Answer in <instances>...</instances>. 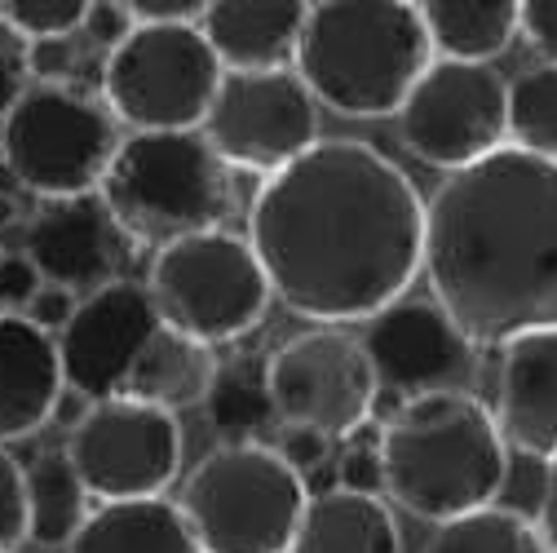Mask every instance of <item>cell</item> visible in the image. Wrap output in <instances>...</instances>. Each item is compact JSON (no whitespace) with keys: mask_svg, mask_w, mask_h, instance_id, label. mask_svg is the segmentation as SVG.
I'll return each mask as SVG.
<instances>
[{"mask_svg":"<svg viewBox=\"0 0 557 553\" xmlns=\"http://www.w3.org/2000/svg\"><path fill=\"white\" fill-rule=\"evenodd\" d=\"M213 377H218V355L208 351V345L160 323L147 336L143 351H137V359L128 364L120 398L147 403V407H160L169 417H177L182 407L203 403Z\"/></svg>","mask_w":557,"mask_h":553,"instance_id":"obj_20","label":"cell"},{"mask_svg":"<svg viewBox=\"0 0 557 553\" xmlns=\"http://www.w3.org/2000/svg\"><path fill=\"white\" fill-rule=\"evenodd\" d=\"M147 297L164 328L222 345L248 336L270 310V284L248 248L231 231H203L156 253Z\"/></svg>","mask_w":557,"mask_h":553,"instance_id":"obj_7","label":"cell"},{"mask_svg":"<svg viewBox=\"0 0 557 553\" xmlns=\"http://www.w3.org/2000/svg\"><path fill=\"white\" fill-rule=\"evenodd\" d=\"M160 328V315L147 297V284L115 280L76 302L72 319L58 332V368L62 385L81 398H120L124 372Z\"/></svg>","mask_w":557,"mask_h":553,"instance_id":"obj_15","label":"cell"},{"mask_svg":"<svg viewBox=\"0 0 557 553\" xmlns=\"http://www.w3.org/2000/svg\"><path fill=\"white\" fill-rule=\"evenodd\" d=\"M297 81L314 102L350 120L398 115L411 85L434 62L425 23L403 0H323L306 10Z\"/></svg>","mask_w":557,"mask_h":553,"instance_id":"obj_4","label":"cell"},{"mask_svg":"<svg viewBox=\"0 0 557 553\" xmlns=\"http://www.w3.org/2000/svg\"><path fill=\"white\" fill-rule=\"evenodd\" d=\"M274 452H278V460H284L288 469H297V474L306 478L310 469H323V465H327L332 439L310 434V430H284V426H278V443H274Z\"/></svg>","mask_w":557,"mask_h":553,"instance_id":"obj_33","label":"cell"},{"mask_svg":"<svg viewBox=\"0 0 557 553\" xmlns=\"http://www.w3.org/2000/svg\"><path fill=\"white\" fill-rule=\"evenodd\" d=\"M208 421L226 443H257L261 430L274 426V407L265 390V359H226L203 394Z\"/></svg>","mask_w":557,"mask_h":553,"instance_id":"obj_25","label":"cell"},{"mask_svg":"<svg viewBox=\"0 0 557 553\" xmlns=\"http://www.w3.org/2000/svg\"><path fill=\"white\" fill-rule=\"evenodd\" d=\"M274 426L323 439H355L376 411V377L359 336L314 328L284 341L265 359Z\"/></svg>","mask_w":557,"mask_h":553,"instance_id":"obj_10","label":"cell"},{"mask_svg":"<svg viewBox=\"0 0 557 553\" xmlns=\"http://www.w3.org/2000/svg\"><path fill=\"white\" fill-rule=\"evenodd\" d=\"M359 345L376 377V398H394L398 407L430 394L478 390V372H482L478 345L434 302L398 297L394 306L368 319Z\"/></svg>","mask_w":557,"mask_h":553,"instance_id":"obj_14","label":"cell"},{"mask_svg":"<svg viewBox=\"0 0 557 553\" xmlns=\"http://www.w3.org/2000/svg\"><path fill=\"white\" fill-rule=\"evenodd\" d=\"M518 32L557 66V0H527V5H518Z\"/></svg>","mask_w":557,"mask_h":553,"instance_id":"obj_35","label":"cell"},{"mask_svg":"<svg viewBox=\"0 0 557 553\" xmlns=\"http://www.w3.org/2000/svg\"><path fill=\"white\" fill-rule=\"evenodd\" d=\"M199 133L226 169L274 177L319 143V102L293 66L288 72H222Z\"/></svg>","mask_w":557,"mask_h":553,"instance_id":"obj_13","label":"cell"},{"mask_svg":"<svg viewBox=\"0 0 557 553\" xmlns=\"http://www.w3.org/2000/svg\"><path fill=\"white\" fill-rule=\"evenodd\" d=\"M0 23H5L23 45L66 40L85 23V0H0Z\"/></svg>","mask_w":557,"mask_h":553,"instance_id":"obj_28","label":"cell"},{"mask_svg":"<svg viewBox=\"0 0 557 553\" xmlns=\"http://www.w3.org/2000/svg\"><path fill=\"white\" fill-rule=\"evenodd\" d=\"M27 540V501H23V465L0 447V553H14Z\"/></svg>","mask_w":557,"mask_h":553,"instance_id":"obj_29","label":"cell"},{"mask_svg":"<svg viewBox=\"0 0 557 553\" xmlns=\"http://www.w3.org/2000/svg\"><path fill=\"white\" fill-rule=\"evenodd\" d=\"M62 403V368L49 332L0 315V443L36 434Z\"/></svg>","mask_w":557,"mask_h":553,"instance_id":"obj_19","label":"cell"},{"mask_svg":"<svg viewBox=\"0 0 557 553\" xmlns=\"http://www.w3.org/2000/svg\"><path fill=\"white\" fill-rule=\"evenodd\" d=\"M115 147L120 133L111 111L66 85H27L14 111L0 120L5 169L40 199L94 195Z\"/></svg>","mask_w":557,"mask_h":553,"instance_id":"obj_8","label":"cell"},{"mask_svg":"<svg viewBox=\"0 0 557 553\" xmlns=\"http://www.w3.org/2000/svg\"><path fill=\"white\" fill-rule=\"evenodd\" d=\"M128 19L133 27H186L203 19L199 0H128Z\"/></svg>","mask_w":557,"mask_h":553,"instance_id":"obj_34","label":"cell"},{"mask_svg":"<svg viewBox=\"0 0 557 553\" xmlns=\"http://www.w3.org/2000/svg\"><path fill=\"white\" fill-rule=\"evenodd\" d=\"M505 137L513 151L557 164V66H531L509 85Z\"/></svg>","mask_w":557,"mask_h":553,"instance_id":"obj_26","label":"cell"},{"mask_svg":"<svg viewBox=\"0 0 557 553\" xmlns=\"http://www.w3.org/2000/svg\"><path fill=\"white\" fill-rule=\"evenodd\" d=\"M23 501H27V540L45 549H66L85 518H89V492L62 452H45L32 469H23Z\"/></svg>","mask_w":557,"mask_h":553,"instance_id":"obj_24","label":"cell"},{"mask_svg":"<svg viewBox=\"0 0 557 553\" xmlns=\"http://www.w3.org/2000/svg\"><path fill=\"white\" fill-rule=\"evenodd\" d=\"M336 488L359 492V496H381V434L350 439L345 456L336 460Z\"/></svg>","mask_w":557,"mask_h":553,"instance_id":"obj_30","label":"cell"},{"mask_svg":"<svg viewBox=\"0 0 557 553\" xmlns=\"http://www.w3.org/2000/svg\"><path fill=\"white\" fill-rule=\"evenodd\" d=\"M124 235L115 231L111 213L102 209L98 191L76 199H45L36 218L27 222L23 257L40 274V284L62 293H98L115 284V270L124 261Z\"/></svg>","mask_w":557,"mask_h":553,"instance_id":"obj_16","label":"cell"},{"mask_svg":"<svg viewBox=\"0 0 557 553\" xmlns=\"http://www.w3.org/2000/svg\"><path fill=\"white\" fill-rule=\"evenodd\" d=\"M102 209L128 244L169 248L177 239L222 231L235 186L203 133H128L115 147L102 186Z\"/></svg>","mask_w":557,"mask_h":553,"instance_id":"obj_5","label":"cell"},{"mask_svg":"<svg viewBox=\"0 0 557 553\" xmlns=\"http://www.w3.org/2000/svg\"><path fill=\"white\" fill-rule=\"evenodd\" d=\"M421 553H548V549L535 523H527L513 509L486 505L451 523H438V531L425 540Z\"/></svg>","mask_w":557,"mask_h":553,"instance_id":"obj_27","label":"cell"},{"mask_svg":"<svg viewBox=\"0 0 557 553\" xmlns=\"http://www.w3.org/2000/svg\"><path fill=\"white\" fill-rule=\"evenodd\" d=\"M535 531L544 540L548 553H557V456L544 469V488H540V514H535Z\"/></svg>","mask_w":557,"mask_h":553,"instance_id":"obj_39","label":"cell"},{"mask_svg":"<svg viewBox=\"0 0 557 553\" xmlns=\"http://www.w3.org/2000/svg\"><path fill=\"white\" fill-rule=\"evenodd\" d=\"M27 45L0 23V120H5L14 111V102L27 94Z\"/></svg>","mask_w":557,"mask_h":553,"instance_id":"obj_31","label":"cell"},{"mask_svg":"<svg viewBox=\"0 0 557 553\" xmlns=\"http://www.w3.org/2000/svg\"><path fill=\"white\" fill-rule=\"evenodd\" d=\"M500 439L527 456H557V328L500 345Z\"/></svg>","mask_w":557,"mask_h":553,"instance_id":"obj_17","label":"cell"},{"mask_svg":"<svg viewBox=\"0 0 557 553\" xmlns=\"http://www.w3.org/2000/svg\"><path fill=\"white\" fill-rule=\"evenodd\" d=\"M72 62H76L72 36H66V40H36V45H27V72L40 76L45 85H58L66 72H72Z\"/></svg>","mask_w":557,"mask_h":553,"instance_id":"obj_37","label":"cell"},{"mask_svg":"<svg viewBox=\"0 0 557 553\" xmlns=\"http://www.w3.org/2000/svg\"><path fill=\"white\" fill-rule=\"evenodd\" d=\"M509 478V443L478 394H430L394 407L381 430V492L416 518L486 509Z\"/></svg>","mask_w":557,"mask_h":553,"instance_id":"obj_3","label":"cell"},{"mask_svg":"<svg viewBox=\"0 0 557 553\" xmlns=\"http://www.w3.org/2000/svg\"><path fill=\"white\" fill-rule=\"evenodd\" d=\"M306 10L301 0H218L203 5L199 32L222 72H288Z\"/></svg>","mask_w":557,"mask_h":553,"instance_id":"obj_18","label":"cell"},{"mask_svg":"<svg viewBox=\"0 0 557 553\" xmlns=\"http://www.w3.org/2000/svg\"><path fill=\"white\" fill-rule=\"evenodd\" d=\"M40 293V274L23 253L0 257V315H23V306Z\"/></svg>","mask_w":557,"mask_h":553,"instance_id":"obj_32","label":"cell"},{"mask_svg":"<svg viewBox=\"0 0 557 553\" xmlns=\"http://www.w3.org/2000/svg\"><path fill=\"white\" fill-rule=\"evenodd\" d=\"M81 32L94 40V45H107V53L133 32V19L124 5H115V0H98V5H85V23Z\"/></svg>","mask_w":557,"mask_h":553,"instance_id":"obj_36","label":"cell"},{"mask_svg":"<svg viewBox=\"0 0 557 553\" xmlns=\"http://www.w3.org/2000/svg\"><path fill=\"white\" fill-rule=\"evenodd\" d=\"M248 248L293 315L368 323L421 274L425 204L411 177L368 143L332 137L265 177Z\"/></svg>","mask_w":557,"mask_h":553,"instance_id":"obj_1","label":"cell"},{"mask_svg":"<svg viewBox=\"0 0 557 553\" xmlns=\"http://www.w3.org/2000/svg\"><path fill=\"white\" fill-rule=\"evenodd\" d=\"M72 310H76V297L72 293H62V288H49V284H40V293L23 306V319L32 323V328H40V332H49L53 336V328L62 332L66 328V319H72Z\"/></svg>","mask_w":557,"mask_h":553,"instance_id":"obj_38","label":"cell"},{"mask_svg":"<svg viewBox=\"0 0 557 553\" xmlns=\"http://www.w3.org/2000/svg\"><path fill=\"white\" fill-rule=\"evenodd\" d=\"M310 488L265 443H222L182 488V518L199 553H288Z\"/></svg>","mask_w":557,"mask_h":553,"instance_id":"obj_6","label":"cell"},{"mask_svg":"<svg viewBox=\"0 0 557 553\" xmlns=\"http://www.w3.org/2000/svg\"><path fill=\"white\" fill-rule=\"evenodd\" d=\"M72 460L89 501H156L182 469V426L177 417L133 398H102L66 434Z\"/></svg>","mask_w":557,"mask_h":553,"instance_id":"obj_11","label":"cell"},{"mask_svg":"<svg viewBox=\"0 0 557 553\" xmlns=\"http://www.w3.org/2000/svg\"><path fill=\"white\" fill-rule=\"evenodd\" d=\"M222 66L199 23L133 27L102 66V98L111 120L133 133H195L213 107Z\"/></svg>","mask_w":557,"mask_h":553,"instance_id":"obj_9","label":"cell"},{"mask_svg":"<svg viewBox=\"0 0 557 553\" xmlns=\"http://www.w3.org/2000/svg\"><path fill=\"white\" fill-rule=\"evenodd\" d=\"M14 553H23V549H14Z\"/></svg>","mask_w":557,"mask_h":553,"instance_id":"obj_40","label":"cell"},{"mask_svg":"<svg viewBox=\"0 0 557 553\" xmlns=\"http://www.w3.org/2000/svg\"><path fill=\"white\" fill-rule=\"evenodd\" d=\"M288 553H403V540L381 496L332 488L306 501Z\"/></svg>","mask_w":557,"mask_h":553,"instance_id":"obj_21","label":"cell"},{"mask_svg":"<svg viewBox=\"0 0 557 553\" xmlns=\"http://www.w3.org/2000/svg\"><path fill=\"white\" fill-rule=\"evenodd\" d=\"M416 10H421L430 49L447 62L486 66L518 36V0H425Z\"/></svg>","mask_w":557,"mask_h":553,"instance_id":"obj_23","label":"cell"},{"mask_svg":"<svg viewBox=\"0 0 557 553\" xmlns=\"http://www.w3.org/2000/svg\"><path fill=\"white\" fill-rule=\"evenodd\" d=\"M434 306L478 345L557 328V164L500 147L425 204Z\"/></svg>","mask_w":557,"mask_h":553,"instance_id":"obj_2","label":"cell"},{"mask_svg":"<svg viewBox=\"0 0 557 553\" xmlns=\"http://www.w3.org/2000/svg\"><path fill=\"white\" fill-rule=\"evenodd\" d=\"M505 102L509 81L496 66L434 58L398 107V137L416 160L460 173L509 147Z\"/></svg>","mask_w":557,"mask_h":553,"instance_id":"obj_12","label":"cell"},{"mask_svg":"<svg viewBox=\"0 0 557 553\" xmlns=\"http://www.w3.org/2000/svg\"><path fill=\"white\" fill-rule=\"evenodd\" d=\"M66 553H199V544L182 509L156 496L89 509L85 527L66 540Z\"/></svg>","mask_w":557,"mask_h":553,"instance_id":"obj_22","label":"cell"}]
</instances>
